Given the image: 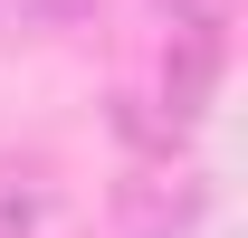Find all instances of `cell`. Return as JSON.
<instances>
[{
  "mask_svg": "<svg viewBox=\"0 0 248 238\" xmlns=\"http://www.w3.org/2000/svg\"><path fill=\"white\" fill-rule=\"evenodd\" d=\"M172 29H229V0H153Z\"/></svg>",
  "mask_w": 248,
  "mask_h": 238,
  "instance_id": "obj_5",
  "label": "cell"
},
{
  "mask_svg": "<svg viewBox=\"0 0 248 238\" xmlns=\"http://www.w3.org/2000/svg\"><path fill=\"white\" fill-rule=\"evenodd\" d=\"M48 229V162H0V238Z\"/></svg>",
  "mask_w": 248,
  "mask_h": 238,
  "instance_id": "obj_3",
  "label": "cell"
},
{
  "mask_svg": "<svg viewBox=\"0 0 248 238\" xmlns=\"http://www.w3.org/2000/svg\"><path fill=\"white\" fill-rule=\"evenodd\" d=\"M210 86H219V29H182L172 48H162L153 86L115 95V134H124L134 152H162V143H182L191 124L210 115Z\"/></svg>",
  "mask_w": 248,
  "mask_h": 238,
  "instance_id": "obj_1",
  "label": "cell"
},
{
  "mask_svg": "<svg viewBox=\"0 0 248 238\" xmlns=\"http://www.w3.org/2000/svg\"><path fill=\"white\" fill-rule=\"evenodd\" d=\"M105 0H0V38H48V29H77L95 19Z\"/></svg>",
  "mask_w": 248,
  "mask_h": 238,
  "instance_id": "obj_4",
  "label": "cell"
},
{
  "mask_svg": "<svg viewBox=\"0 0 248 238\" xmlns=\"http://www.w3.org/2000/svg\"><path fill=\"white\" fill-rule=\"evenodd\" d=\"M201 209H210V172L191 162V152H134V172L115 181V219L124 238H182L201 229Z\"/></svg>",
  "mask_w": 248,
  "mask_h": 238,
  "instance_id": "obj_2",
  "label": "cell"
}]
</instances>
